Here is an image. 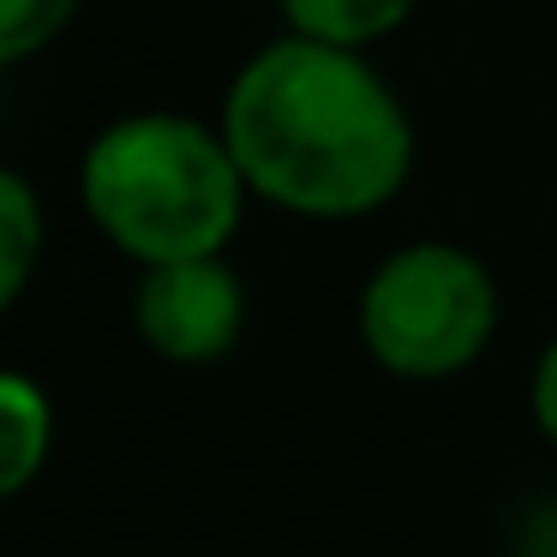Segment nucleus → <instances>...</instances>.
<instances>
[{"label":"nucleus","mask_w":557,"mask_h":557,"mask_svg":"<svg viewBox=\"0 0 557 557\" xmlns=\"http://www.w3.org/2000/svg\"><path fill=\"white\" fill-rule=\"evenodd\" d=\"M216 126L258 205L300 222H360L401 198L413 121L366 49L282 30L234 66Z\"/></svg>","instance_id":"1"},{"label":"nucleus","mask_w":557,"mask_h":557,"mask_svg":"<svg viewBox=\"0 0 557 557\" xmlns=\"http://www.w3.org/2000/svg\"><path fill=\"white\" fill-rule=\"evenodd\" d=\"M78 205L126 264L228 252L246 222V174L216 121L181 109L114 114L78 157Z\"/></svg>","instance_id":"2"},{"label":"nucleus","mask_w":557,"mask_h":557,"mask_svg":"<svg viewBox=\"0 0 557 557\" xmlns=\"http://www.w3.org/2000/svg\"><path fill=\"white\" fill-rule=\"evenodd\" d=\"M497 276L456 240H408L360 282L354 330L377 372L401 384H444L485 360L497 336Z\"/></svg>","instance_id":"3"},{"label":"nucleus","mask_w":557,"mask_h":557,"mask_svg":"<svg viewBox=\"0 0 557 557\" xmlns=\"http://www.w3.org/2000/svg\"><path fill=\"white\" fill-rule=\"evenodd\" d=\"M133 330L169 366H216L246 330V282L228 252L145 264L133 282Z\"/></svg>","instance_id":"4"},{"label":"nucleus","mask_w":557,"mask_h":557,"mask_svg":"<svg viewBox=\"0 0 557 557\" xmlns=\"http://www.w3.org/2000/svg\"><path fill=\"white\" fill-rule=\"evenodd\" d=\"M54 456V401L30 372L0 377V492L25 497Z\"/></svg>","instance_id":"5"},{"label":"nucleus","mask_w":557,"mask_h":557,"mask_svg":"<svg viewBox=\"0 0 557 557\" xmlns=\"http://www.w3.org/2000/svg\"><path fill=\"white\" fill-rule=\"evenodd\" d=\"M276 7H282V30L342 42V49H366V54L420 13V0H276Z\"/></svg>","instance_id":"6"},{"label":"nucleus","mask_w":557,"mask_h":557,"mask_svg":"<svg viewBox=\"0 0 557 557\" xmlns=\"http://www.w3.org/2000/svg\"><path fill=\"white\" fill-rule=\"evenodd\" d=\"M49 240V216H42L37 186L18 169L0 174V306H18L30 288V270Z\"/></svg>","instance_id":"7"},{"label":"nucleus","mask_w":557,"mask_h":557,"mask_svg":"<svg viewBox=\"0 0 557 557\" xmlns=\"http://www.w3.org/2000/svg\"><path fill=\"white\" fill-rule=\"evenodd\" d=\"M85 0H0V61L25 66L30 54L54 49L73 30Z\"/></svg>","instance_id":"8"},{"label":"nucleus","mask_w":557,"mask_h":557,"mask_svg":"<svg viewBox=\"0 0 557 557\" xmlns=\"http://www.w3.org/2000/svg\"><path fill=\"white\" fill-rule=\"evenodd\" d=\"M528 408H533V425H540V437L557 449V336L540 348V360H533V377H528Z\"/></svg>","instance_id":"9"}]
</instances>
